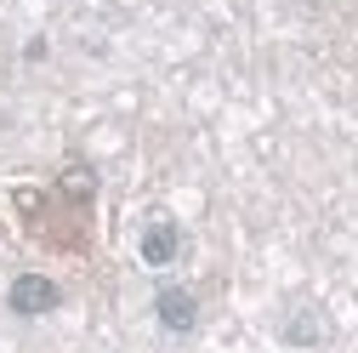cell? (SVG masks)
I'll use <instances>...</instances> for the list:
<instances>
[{
    "label": "cell",
    "mask_w": 358,
    "mask_h": 353,
    "mask_svg": "<svg viewBox=\"0 0 358 353\" xmlns=\"http://www.w3.org/2000/svg\"><path fill=\"white\" fill-rule=\"evenodd\" d=\"M6 307H12L17 319H46V314L63 307V285L46 279V274H17L6 285Z\"/></svg>",
    "instance_id": "1"
},
{
    "label": "cell",
    "mask_w": 358,
    "mask_h": 353,
    "mask_svg": "<svg viewBox=\"0 0 358 353\" xmlns=\"http://www.w3.org/2000/svg\"><path fill=\"white\" fill-rule=\"evenodd\" d=\"M154 319L165 336H194L199 331V296L188 285H159L154 291Z\"/></svg>",
    "instance_id": "2"
},
{
    "label": "cell",
    "mask_w": 358,
    "mask_h": 353,
    "mask_svg": "<svg viewBox=\"0 0 358 353\" xmlns=\"http://www.w3.org/2000/svg\"><path fill=\"white\" fill-rule=\"evenodd\" d=\"M143 262H148V268H171V262H176V251H182V228H176L171 223V216H154V223L143 228Z\"/></svg>",
    "instance_id": "3"
},
{
    "label": "cell",
    "mask_w": 358,
    "mask_h": 353,
    "mask_svg": "<svg viewBox=\"0 0 358 353\" xmlns=\"http://www.w3.org/2000/svg\"><path fill=\"white\" fill-rule=\"evenodd\" d=\"M290 347H313V342H319V319H313V314H301V319H285V331H279Z\"/></svg>",
    "instance_id": "4"
}]
</instances>
